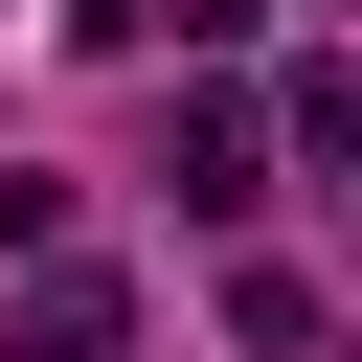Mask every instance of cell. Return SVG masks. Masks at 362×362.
<instances>
[{
  "instance_id": "6da1fadb",
  "label": "cell",
  "mask_w": 362,
  "mask_h": 362,
  "mask_svg": "<svg viewBox=\"0 0 362 362\" xmlns=\"http://www.w3.org/2000/svg\"><path fill=\"white\" fill-rule=\"evenodd\" d=\"M272 204V113L249 90H181V226H249Z\"/></svg>"
},
{
  "instance_id": "7a4b0ae2",
  "label": "cell",
  "mask_w": 362,
  "mask_h": 362,
  "mask_svg": "<svg viewBox=\"0 0 362 362\" xmlns=\"http://www.w3.org/2000/svg\"><path fill=\"white\" fill-rule=\"evenodd\" d=\"M0 362H136V294L90 272V249H45V294H23V339Z\"/></svg>"
},
{
  "instance_id": "3957f363",
  "label": "cell",
  "mask_w": 362,
  "mask_h": 362,
  "mask_svg": "<svg viewBox=\"0 0 362 362\" xmlns=\"http://www.w3.org/2000/svg\"><path fill=\"white\" fill-rule=\"evenodd\" d=\"M226 339H249V362H317L339 317H317V272H226Z\"/></svg>"
},
{
  "instance_id": "277c9868",
  "label": "cell",
  "mask_w": 362,
  "mask_h": 362,
  "mask_svg": "<svg viewBox=\"0 0 362 362\" xmlns=\"http://www.w3.org/2000/svg\"><path fill=\"white\" fill-rule=\"evenodd\" d=\"M68 45H158V0H68Z\"/></svg>"
}]
</instances>
